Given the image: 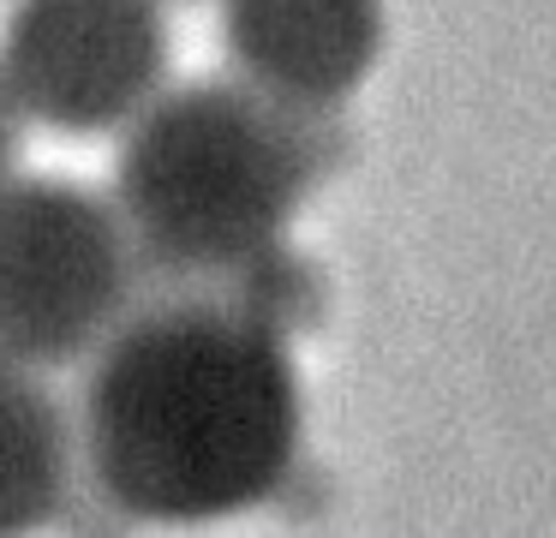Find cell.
<instances>
[{
	"label": "cell",
	"mask_w": 556,
	"mask_h": 538,
	"mask_svg": "<svg viewBox=\"0 0 556 538\" xmlns=\"http://www.w3.org/2000/svg\"><path fill=\"white\" fill-rule=\"evenodd\" d=\"M78 449L121 521L198 526L257 509L300 461L293 347L204 287L144 293L90 353Z\"/></svg>",
	"instance_id": "1"
},
{
	"label": "cell",
	"mask_w": 556,
	"mask_h": 538,
	"mask_svg": "<svg viewBox=\"0 0 556 538\" xmlns=\"http://www.w3.org/2000/svg\"><path fill=\"white\" fill-rule=\"evenodd\" d=\"M25 108H18V96L7 90V78H0V179L18 174V155H25Z\"/></svg>",
	"instance_id": "8"
},
{
	"label": "cell",
	"mask_w": 556,
	"mask_h": 538,
	"mask_svg": "<svg viewBox=\"0 0 556 538\" xmlns=\"http://www.w3.org/2000/svg\"><path fill=\"white\" fill-rule=\"evenodd\" d=\"M222 42L264 96L336 108L383 48V0H222Z\"/></svg>",
	"instance_id": "5"
},
{
	"label": "cell",
	"mask_w": 556,
	"mask_h": 538,
	"mask_svg": "<svg viewBox=\"0 0 556 538\" xmlns=\"http://www.w3.org/2000/svg\"><path fill=\"white\" fill-rule=\"evenodd\" d=\"M73 490V425L37 365L0 359V533L61 521Z\"/></svg>",
	"instance_id": "6"
},
{
	"label": "cell",
	"mask_w": 556,
	"mask_h": 538,
	"mask_svg": "<svg viewBox=\"0 0 556 538\" xmlns=\"http://www.w3.org/2000/svg\"><path fill=\"white\" fill-rule=\"evenodd\" d=\"M0 78L30 126L121 132L168 78V12L162 0H18L0 30Z\"/></svg>",
	"instance_id": "4"
},
{
	"label": "cell",
	"mask_w": 556,
	"mask_h": 538,
	"mask_svg": "<svg viewBox=\"0 0 556 538\" xmlns=\"http://www.w3.org/2000/svg\"><path fill=\"white\" fill-rule=\"evenodd\" d=\"M204 293H216L222 305H233L240 317H252L257 329L281 335V341L305 335L329 305V287H324V275H317V263L300 258V251H288L281 239H269V246H257L252 258H240L233 270H222Z\"/></svg>",
	"instance_id": "7"
},
{
	"label": "cell",
	"mask_w": 556,
	"mask_h": 538,
	"mask_svg": "<svg viewBox=\"0 0 556 538\" xmlns=\"http://www.w3.org/2000/svg\"><path fill=\"white\" fill-rule=\"evenodd\" d=\"M341 162L348 132L336 108L276 102L245 78L156 90L126 120L109 191L138 251V287H210L281 239L300 198Z\"/></svg>",
	"instance_id": "2"
},
{
	"label": "cell",
	"mask_w": 556,
	"mask_h": 538,
	"mask_svg": "<svg viewBox=\"0 0 556 538\" xmlns=\"http://www.w3.org/2000/svg\"><path fill=\"white\" fill-rule=\"evenodd\" d=\"M138 299V251L109 191L66 174L0 179V359L73 365Z\"/></svg>",
	"instance_id": "3"
}]
</instances>
